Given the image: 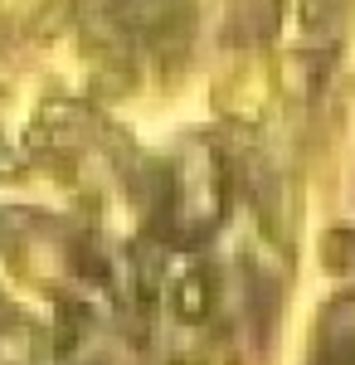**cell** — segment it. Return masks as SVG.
I'll return each instance as SVG.
<instances>
[{
  "label": "cell",
  "mask_w": 355,
  "mask_h": 365,
  "mask_svg": "<svg viewBox=\"0 0 355 365\" xmlns=\"http://www.w3.org/2000/svg\"><path fill=\"white\" fill-rule=\"evenodd\" d=\"M205 302H210L205 278H185L175 287V312H180V317H205Z\"/></svg>",
  "instance_id": "6da1fadb"
}]
</instances>
